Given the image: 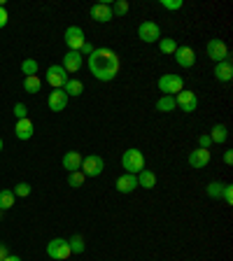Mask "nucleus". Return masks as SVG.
Returning <instances> with one entry per match:
<instances>
[{
  "label": "nucleus",
  "mask_w": 233,
  "mask_h": 261,
  "mask_svg": "<svg viewBox=\"0 0 233 261\" xmlns=\"http://www.w3.org/2000/svg\"><path fill=\"white\" fill-rule=\"evenodd\" d=\"M63 40H66V45H68V51H79V49H82V45L86 42L84 31L79 26H68Z\"/></svg>",
  "instance_id": "obj_6"
},
{
  "label": "nucleus",
  "mask_w": 233,
  "mask_h": 261,
  "mask_svg": "<svg viewBox=\"0 0 233 261\" xmlns=\"http://www.w3.org/2000/svg\"><path fill=\"white\" fill-rule=\"evenodd\" d=\"M47 105L51 112H63L68 105V94L63 89H51L49 98H47Z\"/></svg>",
  "instance_id": "obj_14"
},
{
  "label": "nucleus",
  "mask_w": 233,
  "mask_h": 261,
  "mask_svg": "<svg viewBox=\"0 0 233 261\" xmlns=\"http://www.w3.org/2000/svg\"><path fill=\"white\" fill-rule=\"evenodd\" d=\"M21 72L26 75V77H33V75H38V61H33V59H26V61L21 63Z\"/></svg>",
  "instance_id": "obj_30"
},
{
  "label": "nucleus",
  "mask_w": 233,
  "mask_h": 261,
  "mask_svg": "<svg viewBox=\"0 0 233 261\" xmlns=\"http://www.w3.org/2000/svg\"><path fill=\"white\" fill-rule=\"evenodd\" d=\"M84 172L82 170H72V172H68V184H70L72 189H79V187H82L84 184Z\"/></svg>",
  "instance_id": "obj_28"
},
{
  "label": "nucleus",
  "mask_w": 233,
  "mask_h": 261,
  "mask_svg": "<svg viewBox=\"0 0 233 261\" xmlns=\"http://www.w3.org/2000/svg\"><path fill=\"white\" fill-rule=\"evenodd\" d=\"M89 14H91V19H94V21H98V23H107V21H112V19H114L110 3H94V5H91V10H89Z\"/></svg>",
  "instance_id": "obj_11"
},
{
  "label": "nucleus",
  "mask_w": 233,
  "mask_h": 261,
  "mask_svg": "<svg viewBox=\"0 0 233 261\" xmlns=\"http://www.w3.org/2000/svg\"><path fill=\"white\" fill-rule=\"evenodd\" d=\"M7 256H10V247H7L5 243H0V261L7 259Z\"/></svg>",
  "instance_id": "obj_39"
},
{
  "label": "nucleus",
  "mask_w": 233,
  "mask_h": 261,
  "mask_svg": "<svg viewBox=\"0 0 233 261\" xmlns=\"http://www.w3.org/2000/svg\"><path fill=\"white\" fill-rule=\"evenodd\" d=\"M82 159L84 156L79 154V152H66L63 154V168H66L68 172H72V170H79V166H82Z\"/></svg>",
  "instance_id": "obj_19"
},
{
  "label": "nucleus",
  "mask_w": 233,
  "mask_h": 261,
  "mask_svg": "<svg viewBox=\"0 0 233 261\" xmlns=\"http://www.w3.org/2000/svg\"><path fill=\"white\" fill-rule=\"evenodd\" d=\"M175 96H161V98L156 100V110L159 112H172L175 110Z\"/></svg>",
  "instance_id": "obj_25"
},
{
  "label": "nucleus",
  "mask_w": 233,
  "mask_h": 261,
  "mask_svg": "<svg viewBox=\"0 0 233 261\" xmlns=\"http://www.w3.org/2000/svg\"><path fill=\"white\" fill-rule=\"evenodd\" d=\"M178 42H175V38H161L159 40V49H161V54H175V49H178Z\"/></svg>",
  "instance_id": "obj_26"
},
{
  "label": "nucleus",
  "mask_w": 233,
  "mask_h": 261,
  "mask_svg": "<svg viewBox=\"0 0 233 261\" xmlns=\"http://www.w3.org/2000/svg\"><path fill=\"white\" fill-rule=\"evenodd\" d=\"M7 19H10V14H7L5 5H0V28H5V26H7Z\"/></svg>",
  "instance_id": "obj_38"
},
{
  "label": "nucleus",
  "mask_w": 233,
  "mask_h": 261,
  "mask_svg": "<svg viewBox=\"0 0 233 261\" xmlns=\"http://www.w3.org/2000/svg\"><path fill=\"white\" fill-rule=\"evenodd\" d=\"M128 10H131L128 0H116L114 5H112V14H114V17H126Z\"/></svg>",
  "instance_id": "obj_29"
},
{
  "label": "nucleus",
  "mask_w": 233,
  "mask_h": 261,
  "mask_svg": "<svg viewBox=\"0 0 233 261\" xmlns=\"http://www.w3.org/2000/svg\"><path fill=\"white\" fill-rule=\"evenodd\" d=\"M208 135H210L212 144H222V142H226V138H228V128L224 126V124H215Z\"/></svg>",
  "instance_id": "obj_20"
},
{
  "label": "nucleus",
  "mask_w": 233,
  "mask_h": 261,
  "mask_svg": "<svg viewBox=\"0 0 233 261\" xmlns=\"http://www.w3.org/2000/svg\"><path fill=\"white\" fill-rule=\"evenodd\" d=\"M138 38L142 40V42H147V45L159 42V40H161V28H159V23H154V21H142L138 26Z\"/></svg>",
  "instance_id": "obj_7"
},
{
  "label": "nucleus",
  "mask_w": 233,
  "mask_h": 261,
  "mask_svg": "<svg viewBox=\"0 0 233 261\" xmlns=\"http://www.w3.org/2000/svg\"><path fill=\"white\" fill-rule=\"evenodd\" d=\"M79 170L84 172V178H98L100 172L105 170V161H103V156H98V154H89L82 159Z\"/></svg>",
  "instance_id": "obj_4"
},
{
  "label": "nucleus",
  "mask_w": 233,
  "mask_h": 261,
  "mask_svg": "<svg viewBox=\"0 0 233 261\" xmlns=\"http://www.w3.org/2000/svg\"><path fill=\"white\" fill-rule=\"evenodd\" d=\"M189 166L191 168H206L208 163H210V150H191L189 152Z\"/></svg>",
  "instance_id": "obj_16"
},
{
  "label": "nucleus",
  "mask_w": 233,
  "mask_h": 261,
  "mask_svg": "<svg viewBox=\"0 0 233 261\" xmlns=\"http://www.w3.org/2000/svg\"><path fill=\"white\" fill-rule=\"evenodd\" d=\"M3 261H21V256H17V254H14V256H7V259H3Z\"/></svg>",
  "instance_id": "obj_41"
},
{
  "label": "nucleus",
  "mask_w": 233,
  "mask_h": 261,
  "mask_svg": "<svg viewBox=\"0 0 233 261\" xmlns=\"http://www.w3.org/2000/svg\"><path fill=\"white\" fill-rule=\"evenodd\" d=\"M89 70L100 82H112L119 72V56L112 49H96L89 56Z\"/></svg>",
  "instance_id": "obj_1"
},
{
  "label": "nucleus",
  "mask_w": 233,
  "mask_h": 261,
  "mask_svg": "<svg viewBox=\"0 0 233 261\" xmlns=\"http://www.w3.org/2000/svg\"><path fill=\"white\" fill-rule=\"evenodd\" d=\"M224 163H226V166H231L233 163V152L231 150H226V154H224Z\"/></svg>",
  "instance_id": "obj_40"
},
{
  "label": "nucleus",
  "mask_w": 233,
  "mask_h": 261,
  "mask_svg": "<svg viewBox=\"0 0 233 261\" xmlns=\"http://www.w3.org/2000/svg\"><path fill=\"white\" fill-rule=\"evenodd\" d=\"M94 51H96V47L91 45V42H84V45H82V49H79V54H82V59H84V56H91V54H94Z\"/></svg>",
  "instance_id": "obj_37"
},
{
  "label": "nucleus",
  "mask_w": 233,
  "mask_h": 261,
  "mask_svg": "<svg viewBox=\"0 0 233 261\" xmlns=\"http://www.w3.org/2000/svg\"><path fill=\"white\" fill-rule=\"evenodd\" d=\"M40 89H42V79H40L38 75H33V77H23V91H26V94H38Z\"/></svg>",
  "instance_id": "obj_24"
},
{
  "label": "nucleus",
  "mask_w": 233,
  "mask_h": 261,
  "mask_svg": "<svg viewBox=\"0 0 233 261\" xmlns=\"http://www.w3.org/2000/svg\"><path fill=\"white\" fill-rule=\"evenodd\" d=\"M222 200L226 206L233 203V184H224V191H222Z\"/></svg>",
  "instance_id": "obj_34"
},
{
  "label": "nucleus",
  "mask_w": 233,
  "mask_h": 261,
  "mask_svg": "<svg viewBox=\"0 0 233 261\" xmlns=\"http://www.w3.org/2000/svg\"><path fill=\"white\" fill-rule=\"evenodd\" d=\"M138 187H144V189H154L156 187V175L152 170H140L138 172Z\"/></svg>",
  "instance_id": "obj_21"
},
{
  "label": "nucleus",
  "mask_w": 233,
  "mask_h": 261,
  "mask_svg": "<svg viewBox=\"0 0 233 261\" xmlns=\"http://www.w3.org/2000/svg\"><path fill=\"white\" fill-rule=\"evenodd\" d=\"M14 191L12 189H0V210L5 212V210H10V208H14Z\"/></svg>",
  "instance_id": "obj_23"
},
{
  "label": "nucleus",
  "mask_w": 233,
  "mask_h": 261,
  "mask_svg": "<svg viewBox=\"0 0 233 261\" xmlns=\"http://www.w3.org/2000/svg\"><path fill=\"white\" fill-rule=\"evenodd\" d=\"M208 56H210L212 61L215 63H222V61H226L228 56V47H226V42H224V40H219V38H215V40H210V42H208Z\"/></svg>",
  "instance_id": "obj_9"
},
{
  "label": "nucleus",
  "mask_w": 233,
  "mask_h": 261,
  "mask_svg": "<svg viewBox=\"0 0 233 261\" xmlns=\"http://www.w3.org/2000/svg\"><path fill=\"white\" fill-rule=\"evenodd\" d=\"M122 166L126 172L138 175L140 170H144V154L140 150H135V147H131V150H126L122 154Z\"/></svg>",
  "instance_id": "obj_2"
},
{
  "label": "nucleus",
  "mask_w": 233,
  "mask_h": 261,
  "mask_svg": "<svg viewBox=\"0 0 233 261\" xmlns=\"http://www.w3.org/2000/svg\"><path fill=\"white\" fill-rule=\"evenodd\" d=\"M14 117H17V122L19 119H28V107L23 105V103H17V105H14Z\"/></svg>",
  "instance_id": "obj_35"
},
{
  "label": "nucleus",
  "mask_w": 233,
  "mask_h": 261,
  "mask_svg": "<svg viewBox=\"0 0 233 261\" xmlns=\"http://www.w3.org/2000/svg\"><path fill=\"white\" fill-rule=\"evenodd\" d=\"M156 86H159V91H161L163 96H175L184 89V79L180 77V75H161L159 82H156Z\"/></svg>",
  "instance_id": "obj_3"
},
{
  "label": "nucleus",
  "mask_w": 233,
  "mask_h": 261,
  "mask_svg": "<svg viewBox=\"0 0 233 261\" xmlns=\"http://www.w3.org/2000/svg\"><path fill=\"white\" fill-rule=\"evenodd\" d=\"M33 122L31 119H19L17 126H14V135H17L19 140H31L33 138Z\"/></svg>",
  "instance_id": "obj_18"
},
{
  "label": "nucleus",
  "mask_w": 233,
  "mask_h": 261,
  "mask_svg": "<svg viewBox=\"0 0 233 261\" xmlns=\"http://www.w3.org/2000/svg\"><path fill=\"white\" fill-rule=\"evenodd\" d=\"M198 147H200V150H210V147H212L210 135H208V133H200L198 135Z\"/></svg>",
  "instance_id": "obj_36"
},
{
  "label": "nucleus",
  "mask_w": 233,
  "mask_h": 261,
  "mask_svg": "<svg viewBox=\"0 0 233 261\" xmlns=\"http://www.w3.org/2000/svg\"><path fill=\"white\" fill-rule=\"evenodd\" d=\"M161 7L168 12H178L182 10V0H161Z\"/></svg>",
  "instance_id": "obj_32"
},
{
  "label": "nucleus",
  "mask_w": 233,
  "mask_h": 261,
  "mask_svg": "<svg viewBox=\"0 0 233 261\" xmlns=\"http://www.w3.org/2000/svg\"><path fill=\"white\" fill-rule=\"evenodd\" d=\"M47 254L56 261H66L70 259V245H68L66 238H51L47 243Z\"/></svg>",
  "instance_id": "obj_5"
},
{
  "label": "nucleus",
  "mask_w": 233,
  "mask_h": 261,
  "mask_svg": "<svg viewBox=\"0 0 233 261\" xmlns=\"http://www.w3.org/2000/svg\"><path fill=\"white\" fill-rule=\"evenodd\" d=\"M63 91L68 94V98H77V96H82L84 94V84L79 82V79H68L66 82V86H63Z\"/></svg>",
  "instance_id": "obj_22"
},
{
  "label": "nucleus",
  "mask_w": 233,
  "mask_h": 261,
  "mask_svg": "<svg viewBox=\"0 0 233 261\" xmlns=\"http://www.w3.org/2000/svg\"><path fill=\"white\" fill-rule=\"evenodd\" d=\"M0 152H3V138H0Z\"/></svg>",
  "instance_id": "obj_42"
},
{
  "label": "nucleus",
  "mask_w": 233,
  "mask_h": 261,
  "mask_svg": "<svg viewBox=\"0 0 233 261\" xmlns=\"http://www.w3.org/2000/svg\"><path fill=\"white\" fill-rule=\"evenodd\" d=\"M116 191L119 194H133L135 189H138V175H131V172H124V175H119L114 182Z\"/></svg>",
  "instance_id": "obj_12"
},
{
  "label": "nucleus",
  "mask_w": 233,
  "mask_h": 261,
  "mask_svg": "<svg viewBox=\"0 0 233 261\" xmlns=\"http://www.w3.org/2000/svg\"><path fill=\"white\" fill-rule=\"evenodd\" d=\"M82 63H84V59H82V54H79V51H66L61 66H63V70L70 75V72L82 70Z\"/></svg>",
  "instance_id": "obj_15"
},
{
  "label": "nucleus",
  "mask_w": 233,
  "mask_h": 261,
  "mask_svg": "<svg viewBox=\"0 0 233 261\" xmlns=\"http://www.w3.org/2000/svg\"><path fill=\"white\" fill-rule=\"evenodd\" d=\"M175 105L182 107V112H196L198 110V96L194 91L182 89L180 94H175Z\"/></svg>",
  "instance_id": "obj_8"
},
{
  "label": "nucleus",
  "mask_w": 233,
  "mask_h": 261,
  "mask_svg": "<svg viewBox=\"0 0 233 261\" xmlns=\"http://www.w3.org/2000/svg\"><path fill=\"white\" fill-rule=\"evenodd\" d=\"M68 72L63 70V66H49L47 68V82H49L51 89H63L68 82Z\"/></svg>",
  "instance_id": "obj_10"
},
{
  "label": "nucleus",
  "mask_w": 233,
  "mask_h": 261,
  "mask_svg": "<svg viewBox=\"0 0 233 261\" xmlns=\"http://www.w3.org/2000/svg\"><path fill=\"white\" fill-rule=\"evenodd\" d=\"M206 191H208V196H210V198H222L224 182H210V184L206 187Z\"/></svg>",
  "instance_id": "obj_31"
},
{
  "label": "nucleus",
  "mask_w": 233,
  "mask_h": 261,
  "mask_svg": "<svg viewBox=\"0 0 233 261\" xmlns=\"http://www.w3.org/2000/svg\"><path fill=\"white\" fill-rule=\"evenodd\" d=\"M28 194H31V184L28 182H19L17 187H14V196H19V198H26Z\"/></svg>",
  "instance_id": "obj_33"
},
{
  "label": "nucleus",
  "mask_w": 233,
  "mask_h": 261,
  "mask_svg": "<svg viewBox=\"0 0 233 261\" xmlns=\"http://www.w3.org/2000/svg\"><path fill=\"white\" fill-rule=\"evenodd\" d=\"M172 56H175V63H178L180 68H194V63H196V54H194V49H191V47H187V45L178 47Z\"/></svg>",
  "instance_id": "obj_13"
},
{
  "label": "nucleus",
  "mask_w": 233,
  "mask_h": 261,
  "mask_svg": "<svg viewBox=\"0 0 233 261\" xmlns=\"http://www.w3.org/2000/svg\"><path fill=\"white\" fill-rule=\"evenodd\" d=\"M0 219H3V210H0Z\"/></svg>",
  "instance_id": "obj_43"
},
{
  "label": "nucleus",
  "mask_w": 233,
  "mask_h": 261,
  "mask_svg": "<svg viewBox=\"0 0 233 261\" xmlns=\"http://www.w3.org/2000/svg\"><path fill=\"white\" fill-rule=\"evenodd\" d=\"M68 245H70V254H82V252L86 250L82 236H72V238L68 240Z\"/></svg>",
  "instance_id": "obj_27"
},
{
  "label": "nucleus",
  "mask_w": 233,
  "mask_h": 261,
  "mask_svg": "<svg viewBox=\"0 0 233 261\" xmlns=\"http://www.w3.org/2000/svg\"><path fill=\"white\" fill-rule=\"evenodd\" d=\"M215 77H217V82H231L233 79V63H231V56H228L226 61H222V63H215Z\"/></svg>",
  "instance_id": "obj_17"
}]
</instances>
